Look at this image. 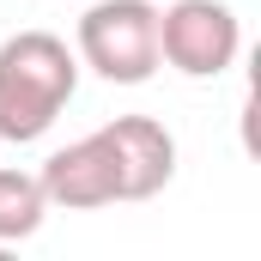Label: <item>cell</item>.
<instances>
[{"mask_svg":"<svg viewBox=\"0 0 261 261\" xmlns=\"http://www.w3.org/2000/svg\"><path fill=\"white\" fill-rule=\"evenodd\" d=\"M79 61L110 85H146L158 73V6L152 0H91L79 18Z\"/></svg>","mask_w":261,"mask_h":261,"instance_id":"2","label":"cell"},{"mask_svg":"<svg viewBox=\"0 0 261 261\" xmlns=\"http://www.w3.org/2000/svg\"><path fill=\"white\" fill-rule=\"evenodd\" d=\"M37 176H43L49 206H67V213L116 206V164H110L103 134H85V140H73L61 152H49V164H43Z\"/></svg>","mask_w":261,"mask_h":261,"instance_id":"5","label":"cell"},{"mask_svg":"<svg viewBox=\"0 0 261 261\" xmlns=\"http://www.w3.org/2000/svg\"><path fill=\"white\" fill-rule=\"evenodd\" d=\"M103 146L116 164V200H152L170 176H176V140L152 116H116L103 122Z\"/></svg>","mask_w":261,"mask_h":261,"instance_id":"4","label":"cell"},{"mask_svg":"<svg viewBox=\"0 0 261 261\" xmlns=\"http://www.w3.org/2000/svg\"><path fill=\"white\" fill-rule=\"evenodd\" d=\"M79 91V55L55 31H18L0 43V140L31 146L61 122Z\"/></svg>","mask_w":261,"mask_h":261,"instance_id":"1","label":"cell"},{"mask_svg":"<svg viewBox=\"0 0 261 261\" xmlns=\"http://www.w3.org/2000/svg\"><path fill=\"white\" fill-rule=\"evenodd\" d=\"M49 219V195H43V176L31 170H0V243H18V237H37Z\"/></svg>","mask_w":261,"mask_h":261,"instance_id":"6","label":"cell"},{"mask_svg":"<svg viewBox=\"0 0 261 261\" xmlns=\"http://www.w3.org/2000/svg\"><path fill=\"white\" fill-rule=\"evenodd\" d=\"M243 55V24L225 0H170L158 12V61L189 79H219Z\"/></svg>","mask_w":261,"mask_h":261,"instance_id":"3","label":"cell"}]
</instances>
